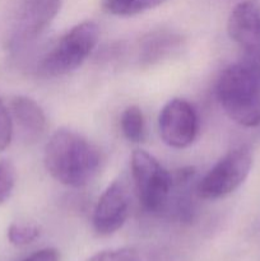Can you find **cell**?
<instances>
[{
    "instance_id": "1",
    "label": "cell",
    "mask_w": 260,
    "mask_h": 261,
    "mask_svg": "<svg viewBox=\"0 0 260 261\" xmlns=\"http://www.w3.org/2000/svg\"><path fill=\"white\" fill-rule=\"evenodd\" d=\"M43 162L51 177L70 188L88 185L101 167V153L87 138L69 129H60L48 139Z\"/></svg>"
},
{
    "instance_id": "2",
    "label": "cell",
    "mask_w": 260,
    "mask_h": 261,
    "mask_svg": "<svg viewBox=\"0 0 260 261\" xmlns=\"http://www.w3.org/2000/svg\"><path fill=\"white\" fill-rule=\"evenodd\" d=\"M217 98L227 116L245 127L260 125V61L246 55L221 74Z\"/></svg>"
},
{
    "instance_id": "3",
    "label": "cell",
    "mask_w": 260,
    "mask_h": 261,
    "mask_svg": "<svg viewBox=\"0 0 260 261\" xmlns=\"http://www.w3.org/2000/svg\"><path fill=\"white\" fill-rule=\"evenodd\" d=\"M98 37L99 28L92 20L74 25L43 56L38 73L47 78H56L76 70L96 47Z\"/></svg>"
},
{
    "instance_id": "4",
    "label": "cell",
    "mask_w": 260,
    "mask_h": 261,
    "mask_svg": "<svg viewBox=\"0 0 260 261\" xmlns=\"http://www.w3.org/2000/svg\"><path fill=\"white\" fill-rule=\"evenodd\" d=\"M132 173L143 209L152 214L163 213L172 194V175L152 154L142 149L133 152Z\"/></svg>"
},
{
    "instance_id": "5",
    "label": "cell",
    "mask_w": 260,
    "mask_h": 261,
    "mask_svg": "<svg viewBox=\"0 0 260 261\" xmlns=\"http://www.w3.org/2000/svg\"><path fill=\"white\" fill-rule=\"evenodd\" d=\"M252 155L247 147L229 150L196 185V194L204 200H217L233 193L249 176Z\"/></svg>"
},
{
    "instance_id": "6",
    "label": "cell",
    "mask_w": 260,
    "mask_h": 261,
    "mask_svg": "<svg viewBox=\"0 0 260 261\" xmlns=\"http://www.w3.org/2000/svg\"><path fill=\"white\" fill-rule=\"evenodd\" d=\"M158 127L161 138L168 147L184 149L195 140L198 116L188 101L173 98L163 106L158 117Z\"/></svg>"
},
{
    "instance_id": "7",
    "label": "cell",
    "mask_w": 260,
    "mask_h": 261,
    "mask_svg": "<svg viewBox=\"0 0 260 261\" xmlns=\"http://www.w3.org/2000/svg\"><path fill=\"white\" fill-rule=\"evenodd\" d=\"M130 198L121 180H116L103 191L93 211V228L101 236L119 231L129 216Z\"/></svg>"
},
{
    "instance_id": "8",
    "label": "cell",
    "mask_w": 260,
    "mask_h": 261,
    "mask_svg": "<svg viewBox=\"0 0 260 261\" xmlns=\"http://www.w3.org/2000/svg\"><path fill=\"white\" fill-rule=\"evenodd\" d=\"M63 0H23L18 12L12 45L20 46L40 36L60 12Z\"/></svg>"
},
{
    "instance_id": "9",
    "label": "cell",
    "mask_w": 260,
    "mask_h": 261,
    "mask_svg": "<svg viewBox=\"0 0 260 261\" xmlns=\"http://www.w3.org/2000/svg\"><path fill=\"white\" fill-rule=\"evenodd\" d=\"M227 32L232 41L252 51L260 46V4L256 0H244L232 9L227 20Z\"/></svg>"
},
{
    "instance_id": "10",
    "label": "cell",
    "mask_w": 260,
    "mask_h": 261,
    "mask_svg": "<svg viewBox=\"0 0 260 261\" xmlns=\"http://www.w3.org/2000/svg\"><path fill=\"white\" fill-rule=\"evenodd\" d=\"M183 47V37L167 30L149 32L140 40L138 61L142 66H150L177 53Z\"/></svg>"
},
{
    "instance_id": "11",
    "label": "cell",
    "mask_w": 260,
    "mask_h": 261,
    "mask_svg": "<svg viewBox=\"0 0 260 261\" xmlns=\"http://www.w3.org/2000/svg\"><path fill=\"white\" fill-rule=\"evenodd\" d=\"M86 261H183L178 252L166 247L132 246L103 250Z\"/></svg>"
},
{
    "instance_id": "12",
    "label": "cell",
    "mask_w": 260,
    "mask_h": 261,
    "mask_svg": "<svg viewBox=\"0 0 260 261\" xmlns=\"http://www.w3.org/2000/svg\"><path fill=\"white\" fill-rule=\"evenodd\" d=\"M10 116L28 138L42 134L46 127V116L36 101L25 96H15L9 102Z\"/></svg>"
},
{
    "instance_id": "13",
    "label": "cell",
    "mask_w": 260,
    "mask_h": 261,
    "mask_svg": "<svg viewBox=\"0 0 260 261\" xmlns=\"http://www.w3.org/2000/svg\"><path fill=\"white\" fill-rule=\"evenodd\" d=\"M167 0H105V9L119 17H133L160 7Z\"/></svg>"
},
{
    "instance_id": "14",
    "label": "cell",
    "mask_w": 260,
    "mask_h": 261,
    "mask_svg": "<svg viewBox=\"0 0 260 261\" xmlns=\"http://www.w3.org/2000/svg\"><path fill=\"white\" fill-rule=\"evenodd\" d=\"M120 126L124 137L129 142L140 143L144 139V117L138 106L125 109L120 119Z\"/></svg>"
},
{
    "instance_id": "15",
    "label": "cell",
    "mask_w": 260,
    "mask_h": 261,
    "mask_svg": "<svg viewBox=\"0 0 260 261\" xmlns=\"http://www.w3.org/2000/svg\"><path fill=\"white\" fill-rule=\"evenodd\" d=\"M41 229L36 224L13 223L8 228V240L14 246H25L40 237Z\"/></svg>"
},
{
    "instance_id": "16",
    "label": "cell",
    "mask_w": 260,
    "mask_h": 261,
    "mask_svg": "<svg viewBox=\"0 0 260 261\" xmlns=\"http://www.w3.org/2000/svg\"><path fill=\"white\" fill-rule=\"evenodd\" d=\"M15 185L14 166L7 160L0 161V205L9 199Z\"/></svg>"
},
{
    "instance_id": "17",
    "label": "cell",
    "mask_w": 260,
    "mask_h": 261,
    "mask_svg": "<svg viewBox=\"0 0 260 261\" xmlns=\"http://www.w3.org/2000/svg\"><path fill=\"white\" fill-rule=\"evenodd\" d=\"M13 134V124L10 112L0 99V152L7 149Z\"/></svg>"
},
{
    "instance_id": "18",
    "label": "cell",
    "mask_w": 260,
    "mask_h": 261,
    "mask_svg": "<svg viewBox=\"0 0 260 261\" xmlns=\"http://www.w3.org/2000/svg\"><path fill=\"white\" fill-rule=\"evenodd\" d=\"M60 260V255L59 251L55 249H42L40 251L33 252L32 255L27 256L25 259L19 261H59Z\"/></svg>"
}]
</instances>
